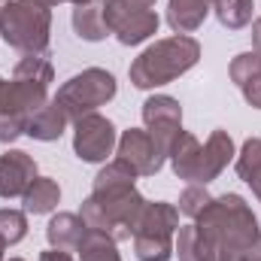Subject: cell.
I'll use <instances>...</instances> for the list:
<instances>
[{
	"label": "cell",
	"mask_w": 261,
	"mask_h": 261,
	"mask_svg": "<svg viewBox=\"0 0 261 261\" xmlns=\"http://www.w3.org/2000/svg\"><path fill=\"white\" fill-rule=\"evenodd\" d=\"M116 91H119V85H116V76L110 70L88 67V70L70 76L52 100L64 110V116L70 122H76L88 113H97V107H107L116 97Z\"/></svg>",
	"instance_id": "obj_6"
},
{
	"label": "cell",
	"mask_w": 261,
	"mask_h": 261,
	"mask_svg": "<svg viewBox=\"0 0 261 261\" xmlns=\"http://www.w3.org/2000/svg\"><path fill=\"white\" fill-rule=\"evenodd\" d=\"M228 73H231V82H234L237 88H240V85H246L249 79H255V76L261 73V52H255V49L240 52V55L231 61Z\"/></svg>",
	"instance_id": "obj_27"
},
{
	"label": "cell",
	"mask_w": 261,
	"mask_h": 261,
	"mask_svg": "<svg viewBox=\"0 0 261 261\" xmlns=\"http://www.w3.org/2000/svg\"><path fill=\"white\" fill-rule=\"evenodd\" d=\"M34 179H37V161L28 152L9 149L0 155V197L3 200L21 197Z\"/></svg>",
	"instance_id": "obj_13"
},
{
	"label": "cell",
	"mask_w": 261,
	"mask_h": 261,
	"mask_svg": "<svg viewBox=\"0 0 261 261\" xmlns=\"http://www.w3.org/2000/svg\"><path fill=\"white\" fill-rule=\"evenodd\" d=\"M213 200V195L206 192V186H189L182 195H179V213L182 216H189V219H197L203 210H206V203Z\"/></svg>",
	"instance_id": "obj_28"
},
{
	"label": "cell",
	"mask_w": 261,
	"mask_h": 261,
	"mask_svg": "<svg viewBox=\"0 0 261 261\" xmlns=\"http://www.w3.org/2000/svg\"><path fill=\"white\" fill-rule=\"evenodd\" d=\"M40 261H76L73 258V252H61V249H46V252H40Z\"/></svg>",
	"instance_id": "obj_32"
},
{
	"label": "cell",
	"mask_w": 261,
	"mask_h": 261,
	"mask_svg": "<svg viewBox=\"0 0 261 261\" xmlns=\"http://www.w3.org/2000/svg\"><path fill=\"white\" fill-rule=\"evenodd\" d=\"M210 3H216V0H210Z\"/></svg>",
	"instance_id": "obj_39"
},
{
	"label": "cell",
	"mask_w": 261,
	"mask_h": 261,
	"mask_svg": "<svg viewBox=\"0 0 261 261\" xmlns=\"http://www.w3.org/2000/svg\"><path fill=\"white\" fill-rule=\"evenodd\" d=\"M55 3H73V6H82V3H91V0H55Z\"/></svg>",
	"instance_id": "obj_35"
},
{
	"label": "cell",
	"mask_w": 261,
	"mask_h": 261,
	"mask_svg": "<svg viewBox=\"0 0 261 261\" xmlns=\"http://www.w3.org/2000/svg\"><path fill=\"white\" fill-rule=\"evenodd\" d=\"M73 31L79 40L85 43H100L107 40L110 28H107V18H103V0H91V3H82L73 9Z\"/></svg>",
	"instance_id": "obj_18"
},
{
	"label": "cell",
	"mask_w": 261,
	"mask_h": 261,
	"mask_svg": "<svg viewBox=\"0 0 261 261\" xmlns=\"http://www.w3.org/2000/svg\"><path fill=\"white\" fill-rule=\"evenodd\" d=\"M28 237V216L21 210H0V246H15Z\"/></svg>",
	"instance_id": "obj_26"
},
{
	"label": "cell",
	"mask_w": 261,
	"mask_h": 261,
	"mask_svg": "<svg viewBox=\"0 0 261 261\" xmlns=\"http://www.w3.org/2000/svg\"><path fill=\"white\" fill-rule=\"evenodd\" d=\"M137 182V170L130 167L128 161H122V158H113V161H107L103 167H100V173L94 176V186H91V192H103V189H128Z\"/></svg>",
	"instance_id": "obj_24"
},
{
	"label": "cell",
	"mask_w": 261,
	"mask_h": 261,
	"mask_svg": "<svg viewBox=\"0 0 261 261\" xmlns=\"http://www.w3.org/2000/svg\"><path fill=\"white\" fill-rule=\"evenodd\" d=\"M237 176L252 189L261 203V137H249L237 152Z\"/></svg>",
	"instance_id": "obj_20"
},
{
	"label": "cell",
	"mask_w": 261,
	"mask_h": 261,
	"mask_svg": "<svg viewBox=\"0 0 261 261\" xmlns=\"http://www.w3.org/2000/svg\"><path fill=\"white\" fill-rule=\"evenodd\" d=\"M55 0H12L0 12V37L21 55H49Z\"/></svg>",
	"instance_id": "obj_4"
},
{
	"label": "cell",
	"mask_w": 261,
	"mask_h": 261,
	"mask_svg": "<svg viewBox=\"0 0 261 261\" xmlns=\"http://www.w3.org/2000/svg\"><path fill=\"white\" fill-rule=\"evenodd\" d=\"M46 103H49V85L24 82V79H3L0 76V116L21 119L28 125V119Z\"/></svg>",
	"instance_id": "obj_11"
},
{
	"label": "cell",
	"mask_w": 261,
	"mask_h": 261,
	"mask_svg": "<svg viewBox=\"0 0 261 261\" xmlns=\"http://www.w3.org/2000/svg\"><path fill=\"white\" fill-rule=\"evenodd\" d=\"M237 155L231 134L222 128H216L210 134V140L200 146V158H197V170L192 186H210L213 179H219V173L231 164V158Z\"/></svg>",
	"instance_id": "obj_12"
},
{
	"label": "cell",
	"mask_w": 261,
	"mask_h": 261,
	"mask_svg": "<svg viewBox=\"0 0 261 261\" xmlns=\"http://www.w3.org/2000/svg\"><path fill=\"white\" fill-rule=\"evenodd\" d=\"M9 3H12V0H0V12H3V9H6Z\"/></svg>",
	"instance_id": "obj_36"
},
{
	"label": "cell",
	"mask_w": 261,
	"mask_h": 261,
	"mask_svg": "<svg viewBox=\"0 0 261 261\" xmlns=\"http://www.w3.org/2000/svg\"><path fill=\"white\" fill-rule=\"evenodd\" d=\"M179 231V210L173 203L155 200L146 203L137 231H134V255L140 261H170L173 258V240Z\"/></svg>",
	"instance_id": "obj_5"
},
{
	"label": "cell",
	"mask_w": 261,
	"mask_h": 261,
	"mask_svg": "<svg viewBox=\"0 0 261 261\" xmlns=\"http://www.w3.org/2000/svg\"><path fill=\"white\" fill-rule=\"evenodd\" d=\"M125 6H130V9H152L158 0H122Z\"/></svg>",
	"instance_id": "obj_34"
},
{
	"label": "cell",
	"mask_w": 261,
	"mask_h": 261,
	"mask_svg": "<svg viewBox=\"0 0 261 261\" xmlns=\"http://www.w3.org/2000/svg\"><path fill=\"white\" fill-rule=\"evenodd\" d=\"M252 49H255V52H261V18H255V21H252Z\"/></svg>",
	"instance_id": "obj_33"
},
{
	"label": "cell",
	"mask_w": 261,
	"mask_h": 261,
	"mask_svg": "<svg viewBox=\"0 0 261 261\" xmlns=\"http://www.w3.org/2000/svg\"><path fill=\"white\" fill-rule=\"evenodd\" d=\"M76 255H79V261H122V255H119V243H116L110 234L91 231V228H88V234L82 237Z\"/></svg>",
	"instance_id": "obj_22"
},
{
	"label": "cell",
	"mask_w": 261,
	"mask_h": 261,
	"mask_svg": "<svg viewBox=\"0 0 261 261\" xmlns=\"http://www.w3.org/2000/svg\"><path fill=\"white\" fill-rule=\"evenodd\" d=\"M240 91H243V97H246L249 107L261 110V73L255 76V79H249L246 85H240Z\"/></svg>",
	"instance_id": "obj_30"
},
{
	"label": "cell",
	"mask_w": 261,
	"mask_h": 261,
	"mask_svg": "<svg viewBox=\"0 0 261 261\" xmlns=\"http://www.w3.org/2000/svg\"><path fill=\"white\" fill-rule=\"evenodd\" d=\"M197 158H200V143H197V137L192 130L182 128L176 134V140L170 143V149H167V161L173 167V176L192 186L197 170Z\"/></svg>",
	"instance_id": "obj_15"
},
{
	"label": "cell",
	"mask_w": 261,
	"mask_h": 261,
	"mask_svg": "<svg viewBox=\"0 0 261 261\" xmlns=\"http://www.w3.org/2000/svg\"><path fill=\"white\" fill-rule=\"evenodd\" d=\"M116 158L128 161L130 167L137 170V176H155L164 167V161H167V155L158 149V143L149 137L146 128L125 130L119 137V143H116Z\"/></svg>",
	"instance_id": "obj_10"
},
{
	"label": "cell",
	"mask_w": 261,
	"mask_h": 261,
	"mask_svg": "<svg viewBox=\"0 0 261 261\" xmlns=\"http://www.w3.org/2000/svg\"><path fill=\"white\" fill-rule=\"evenodd\" d=\"M67 122H70V119L64 116V110H61L55 100H49L46 107H40V110L28 119L24 134H28L31 140H40V143H52V140H58L67 130Z\"/></svg>",
	"instance_id": "obj_17"
},
{
	"label": "cell",
	"mask_w": 261,
	"mask_h": 261,
	"mask_svg": "<svg viewBox=\"0 0 261 261\" xmlns=\"http://www.w3.org/2000/svg\"><path fill=\"white\" fill-rule=\"evenodd\" d=\"M143 125L149 130V137L158 143V149L167 155L170 143L182 130V107H179V100L170 97V94H152V97H146L143 100Z\"/></svg>",
	"instance_id": "obj_9"
},
{
	"label": "cell",
	"mask_w": 261,
	"mask_h": 261,
	"mask_svg": "<svg viewBox=\"0 0 261 261\" xmlns=\"http://www.w3.org/2000/svg\"><path fill=\"white\" fill-rule=\"evenodd\" d=\"M116 125L100 113H88L73 122V152L85 164H103L116 152Z\"/></svg>",
	"instance_id": "obj_7"
},
{
	"label": "cell",
	"mask_w": 261,
	"mask_h": 261,
	"mask_svg": "<svg viewBox=\"0 0 261 261\" xmlns=\"http://www.w3.org/2000/svg\"><path fill=\"white\" fill-rule=\"evenodd\" d=\"M88 234V225L82 222V216L76 213H58L52 216V222L46 225V240L52 249H61V252H76L82 237Z\"/></svg>",
	"instance_id": "obj_14"
},
{
	"label": "cell",
	"mask_w": 261,
	"mask_h": 261,
	"mask_svg": "<svg viewBox=\"0 0 261 261\" xmlns=\"http://www.w3.org/2000/svg\"><path fill=\"white\" fill-rule=\"evenodd\" d=\"M200 61V43L189 34H176L167 40L152 43L149 49L140 52V58H134L128 67L130 85L140 91L149 88H161L173 79H179L182 73H189Z\"/></svg>",
	"instance_id": "obj_2"
},
{
	"label": "cell",
	"mask_w": 261,
	"mask_h": 261,
	"mask_svg": "<svg viewBox=\"0 0 261 261\" xmlns=\"http://www.w3.org/2000/svg\"><path fill=\"white\" fill-rule=\"evenodd\" d=\"M228 261H261V240H255V243L246 246V249H240L237 255H231Z\"/></svg>",
	"instance_id": "obj_31"
},
{
	"label": "cell",
	"mask_w": 261,
	"mask_h": 261,
	"mask_svg": "<svg viewBox=\"0 0 261 261\" xmlns=\"http://www.w3.org/2000/svg\"><path fill=\"white\" fill-rule=\"evenodd\" d=\"M0 261H3V246H0Z\"/></svg>",
	"instance_id": "obj_37"
},
{
	"label": "cell",
	"mask_w": 261,
	"mask_h": 261,
	"mask_svg": "<svg viewBox=\"0 0 261 261\" xmlns=\"http://www.w3.org/2000/svg\"><path fill=\"white\" fill-rule=\"evenodd\" d=\"M173 252L179 255V261H216L210 243L197 234L195 225H179L176 240H173Z\"/></svg>",
	"instance_id": "obj_21"
},
{
	"label": "cell",
	"mask_w": 261,
	"mask_h": 261,
	"mask_svg": "<svg viewBox=\"0 0 261 261\" xmlns=\"http://www.w3.org/2000/svg\"><path fill=\"white\" fill-rule=\"evenodd\" d=\"M213 12L210 0H170L167 3V24L176 34H195Z\"/></svg>",
	"instance_id": "obj_16"
},
{
	"label": "cell",
	"mask_w": 261,
	"mask_h": 261,
	"mask_svg": "<svg viewBox=\"0 0 261 261\" xmlns=\"http://www.w3.org/2000/svg\"><path fill=\"white\" fill-rule=\"evenodd\" d=\"M12 79L52 85V79H55V67H52V61H49V55H21V61L15 64V70H12Z\"/></svg>",
	"instance_id": "obj_25"
},
{
	"label": "cell",
	"mask_w": 261,
	"mask_h": 261,
	"mask_svg": "<svg viewBox=\"0 0 261 261\" xmlns=\"http://www.w3.org/2000/svg\"><path fill=\"white\" fill-rule=\"evenodd\" d=\"M9 261H24V258H9Z\"/></svg>",
	"instance_id": "obj_38"
},
{
	"label": "cell",
	"mask_w": 261,
	"mask_h": 261,
	"mask_svg": "<svg viewBox=\"0 0 261 261\" xmlns=\"http://www.w3.org/2000/svg\"><path fill=\"white\" fill-rule=\"evenodd\" d=\"M213 12L219 18L222 28L228 31H240L252 21V12H255V3L252 0H216L213 3Z\"/></svg>",
	"instance_id": "obj_23"
},
{
	"label": "cell",
	"mask_w": 261,
	"mask_h": 261,
	"mask_svg": "<svg viewBox=\"0 0 261 261\" xmlns=\"http://www.w3.org/2000/svg\"><path fill=\"white\" fill-rule=\"evenodd\" d=\"M195 228L210 243L216 261H228L240 249L261 240V225L252 213V206L234 192L213 197L206 203V210L195 219Z\"/></svg>",
	"instance_id": "obj_1"
},
{
	"label": "cell",
	"mask_w": 261,
	"mask_h": 261,
	"mask_svg": "<svg viewBox=\"0 0 261 261\" xmlns=\"http://www.w3.org/2000/svg\"><path fill=\"white\" fill-rule=\"evenodd\" d=\"M24 122L21 119H12V116H0V143H12L24 134Z\"/></svg>",
	"instance_id": "obj_29"
},
{
	"label": "cell",
	"mask_w": 261,
	"mask_h": 261,
	"mask_svg": "<svg viewBox=\"0 0 261 261\" xmlns=\"http://www.w3.org/2000/svg\"><path fill=\"white\" fill-rule=\"evenodd\" d=\"M21 200H24V213H31V216H46V213H52V210L58 206L61 189H58V182H55L52 176H37V179L28 186V192L21 195Z\"/></svg>",
	"instance_id": "obj_19"
},
{
	"label": "cell",
	"mask_w": 261,
	"mask_h": 261,
	"mask_svg": "<svg viewBox=\"0 0 261 261\" xmlns=\"http://www.w3.org/2000/svg\"><path fill=\"white\" fill-rule=\"evenodd\" d=\"M103 18L110 34H116V40L122 46H140L149 37L158 34V15L155 9H130L122 0H103Z\"/></svg>",
	"instance_id": "obj_8"
},
{
	"label": "cell",
	"mask_w": 261,
	"mask_h": 261,
	"mask_svg": "<svg viewBox=\"0 0 261 261\" xmlns=\"http://www.w3.org/2000/svg\"><path fill=\"white\" fill-rule=\"evenodd\" d=\"M146 203L149 200L134 186H128V189H103V192H91L82 200L79 216L91 231H103L116 243H122V240L134 237Z\"/></svg>",
	"instance_id": "obj_3"
}]
</instances>
